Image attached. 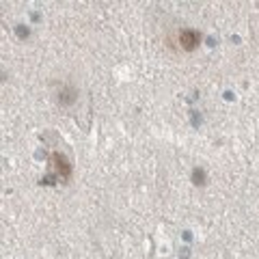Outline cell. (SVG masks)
Returning <instances> with one entry per match:
<instances>
[{
    "mask_svg": "<svg viewBox=\"0 0 259 259\" xmlns=\"http://www.w3.org/2000/svg\"><path fill=\"white\" fill-rule=\"evenodd\" d=\"M177 44L184 52H194L201 46V32L194 28H182L177 32Z\"/></svg>",
    "mask_w": 259,
    "mask_h": 259,
    "instance_id": "6da1fadb",
    "label": "cell"
},
{
    "mask_svg": "<svg viewBox=\"0 0 259 259\" xmlns=\"http://www.w3.org/2000/svg\"><path fill=\"white\" fill-rule=\"evenodd\" d=\"M52 162H54V166H56V171L63 173V177L67 180V177L71 175V166H69V162L65 156H61V153H52Z\"/></svg>",
    "mask_w": 259,
    "mask_h": 259,
    "instance_id": "7a4b0ae2",
    "label": "cell"
}]
</instances>
